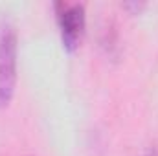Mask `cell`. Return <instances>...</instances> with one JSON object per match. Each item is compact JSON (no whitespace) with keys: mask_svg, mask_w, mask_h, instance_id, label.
<instances>
[{"mask_svg":"<svg viewBox=\"0 0 158 156\" xmlns=\"http://www.w3.org/2000/svg\"><path fill=\"white\" fill-rule=\"evenodd\" d=\"M17 63H19V37L9 20L0 22V109H6L17 88Z\"/></svg>","mask_w":158,"mask_h":156,"instance_id":"6da1fadb","label":"cell"},{"mask_svg":"<svg viewBox=\"0 0 158 156\" xmlns=\"http://www.w3.org/2000/svg\"><path fill=\"white\" fill-rule=\"evenodd\" d=\"M53 13H55V20H57V28L61 33V42L63 48L72 53L79 48L81 37L85 33V26H86V13H85V6L79 2H53Z\"/></svg>","mask_w":158,"mask_h":156,"instance_id":"7a4b0ae2","label":"cell"},{"mask_svg":"<svg viewBox=\"0 0 158 156\" xmlns=\"http://www.w3.org/2000/svg\"><path fill=\"white\" fill-rule=\"evenodd\" d=\"M101 46L105 48L107 55L110 57H118V39H116V33H114V28H105L103 30V35H101Z\"/></svg>","mask_w":158,"mask_h":156,"instance_id":"3957f363","label":"cell"},{"mask_svg":"<svg viewBox=\"0 0 158 156\" xmlns=\"http://www.w3.org/2000/svg\"><path fill=\"white\" fill-rule=\"evenodd\" d=\"M123 7H125L127 11H131L132 15H138V13L145 7V2H136V0H134V2H125Z\"/></svg>","mask_w":158,"mask_h":156,"instance_id":"277c9868","label":"cell"},{"mask_svg":"<svg viewBox=\"0 0 158 156\" xmlns=\"http://www.w3.org/2000/svg\"><path fill=\"white\" fill-rule=\"evenodd\" d=\"M145 156H158V151H156V149H151V151H149Z\"/></svg>","mask_w":158,"mask_h":156,"instance_id":"5b68a950","label":"cell"}]
</instances>
